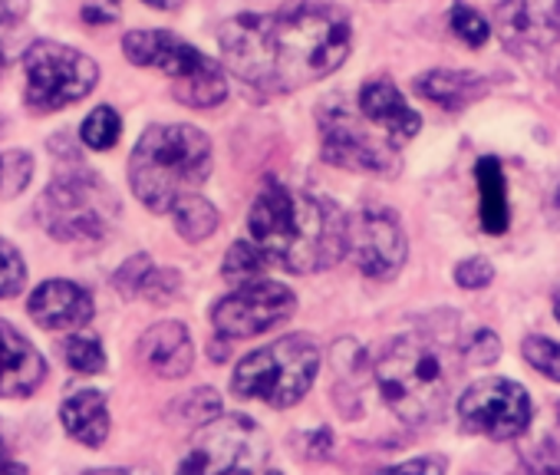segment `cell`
I'll return each instance as SVG.
<instances>
[{"instance_id":"6da1fadb","label":"cell","mask_w":560,"mask_h":475,"mask_svg":"<svg viewBox=\"0 0 560 475\" xmlns=\"http://www.w3.org/2000/svg\"><path fill=\"white\" fill-rule=\"evenodd\" d=\"M218 40L237 80L260 93H291L347 63L353 27L340 8L298 4L277 14L231 18Z\"/></svg>"},{"instance_id":"7a4b0ae2","label":"cell","mask_w":560,"mask_h":475,"mask_svg":"<svg viewBox=\"0 0 560 475\" xmlns=\"http://www.w3.org/2000/svg\"><path fill=\"white\" fill-rule=\"evenodd\" d=\"M250 238L288 271H327L347 255L350 218L337 201L270 178L247 215Z\"/></svg>"},{"instance_id":"3957f363","label":"cell","mask_w":560,"mask_h":475,"mask_svg":"<svg viewBox=\"0 0 560 475\" xmlns=\"http://www.w3.org/2000/svg\"><path fill=\"white\" fill-rule=\"evenodd\" d=\"M455 334V331H452ZM448 331H412L396 337L376 360V386L386 406L409 426L442 416L458 376Z\"/></svg>"},{"instance_id":"277c9868","label":"cell","mask_w":560,"mask_h":475,"mask_svg":"<svg viewBox=\"0 0 560 475\" xmlns=\"http://www.w3.org/2000/svg\"><path fill=\"white\" fill-rule=\"evenodd\" d=\"M211 172V142L195 126H152L132 149L129 185L136 198L152 211H172V205L195 188Z\"/></svg>"},{"instance_id":"5b68a950","label":"cell","mask_w":560,"mask_h":475,"mask_svg":"<svg viewBox=\"0 0 560 475\" xmlns=\"http://www.w3.org/2000/svg\"><path fill=\"white\" fill-rule=\"evenodd\" d=\"M317 373H320L317 340L307 334H294L247 354L231 376V390L241 399H260L273 409H284L307 396Z\"/></svg>"},{"instance_id":"8992f818","label":"cell","mask_w":560,"mask_h":475,"mask_svg":"<svg viewBox=\"0 0 560 475\" xmlns=\"http://www.w3.org/2000/svg\"><path fill=\"white\" fill-rule=\"evenodd\" d=\"M122 50L136 67H155L172 77V93L191 109L221 106L228 96V80L221 67L165 31H132L122 37Z\"/></svg>"},{"instance_id":"52a82bcc","label":"cell","mask_w":560,"mask_h":475,"mask_svg":"<svg viewBox=\"0 0 560 475\" xmlns=\"http://www.w3.org/2000/svg\"><path fill=\"white\" fill-rule=\"evenodd\" d=\"M37 208L44 228L57 242H83V238L93 242L113 228L119 201L100 175L86 169H70L47 185Z\"/></svg>"},{"instance_id":"ba28073f","label":"cell","mask_w":560,"mask_h":475,"mask_svg":"<svg viewBox=\"0 0 560 475\" xmlns=\"http://www.w3.org/2000/svg\"><path fill=\"white\" fill-rule=\"evenodd\" d=\"M267 459V436L247 416L208 419L188 442L178 475H257Z\"/></svg>"},{"instance_id":"9c48e42d","label":"cell","mask_w":560,"mask_h":475,"mask_svg":"<svg viewBox=\"0 0 560 475\" xmlns=\"http://www.w3.org/2000/svg\"><path fill=\"white\" fill-rule=\"evenodd\" d=\"M27 70V106L34 113H57L90 96L100 83V67L57 40H40L24 54Z\"/></svg>"},{"instance_id":"30bf717a","label":"cell","mask_w":560,"mask_h":475,"mask_svg":"<svg viewBox=\"0 0 560 475\" xmlns=\"http://www.w3.org/2000/svg\"><path fill=\"white\" fill-rule=\"evenodd\" d=\"M317 123H320V152L330 165L350 172H376V175H389L399 169L396 139H389L363 113L357 116L343 103H327Z\"/></svg>"},{"instance_id":"8fae6325","label":"cell","mask_w":560,"mask_h":475,"mask_svg":"<svg viewBox=\"0 0 560 475\" xmlns=\"http://www.w3.org/2000/svg\"><path fill=\"white\" fill-rule=\"evenodd\" d=\"M458 419L468 432L488 439H517L530 426V396L514 380L488 376L462 393Z\"/></svg>"},{"instance_id":"7c38bea8","label":"cell","mask_w":560,"mask_h":475,"mask_svg":"<svg viewBox=\"0 0 560 475\" xmlns=\"http://www.w3.org/2000/svg\"><path fill=\"white\" fill-rule=\"evenodd\" d=\"M294 311H298L294 291L264 278L221 298L211 311V324L221 337L244 340V337H257L277 324H284Z\"/></svg>"},{"instance_id":"4fadbf2b","label":"cell","mask_w":560,"mask_h":475,"mask_svg":"<svg viewBox=\"0 0 560 475\" xmlns=\"http://www.w3.org/2000/svg\"><path fill=\"white\" fill-rule=\"evenodd\" d=\"M347 255L366 278L376 281L396 278L409 255L399 218L389 208H376V205L360 208L347 228Z\"/></svg>"},{"instance_id":"5bb4252c","label":"cell","mask_w":560,"mask_h":475,"mask_svg":"<svg viewBox=\"0 0 560 475\" xmlns=\"http://www.w3.org/2000/svg\"><path fill=\"white\" fill-rule=\"evenodd\" d=\"M494 27L514 57H550L560 50V0H504L494 11Z\"/></svg>"},{"instance_id":"9a60e30c","label":"cell","mask_w":560,"mask_h":475,"mask_svg":"<svg viewBox=\"0 0 560 475\" xmlns=\"http://www.w3.org/2000/svg\"><path fill=\"white\" fill-rule=\"evenodd\" d=\"M31 317L44 331H77L93 321V298L73 281H47L31 294Z\"/></svg>"},{"instance_id":"2e32d148","label":"cell","mask_w":560,"mask_h":475,"mask_svg":"<svg viewBox=\"0 0 560 475\" xmlns=\"http://www.w3.org/2000/svg\"><path fill=\"white\" fill-rule=\"evenodd\" d=\"M44 354L11 324H0V396H31L44 383Z\"/></svg>"},{"instance_id":"e0dca14e","label":"cell","mask_w":560,"mask_h":475,"mask_svg":"<svg viewBox=\"0 0 560 475\" xmlns=\"http://www.w3.org/2000/svg\"><path fill=\"white\" fill-rule=\"evenodd\" d=\"M360 113L376 123L389 139L406 142L422 129V116L406 103V96L389 80H370L360 90Z\"/></svg>"},{"instance_id":"ac0fdd59","label":"cell","mask_w":560,"mask_h":475,"mask_svg":"<svg viewBox=\"0 0 560 475\" xmlns=\"http://www.w3.org/2000/svg\"><path fill=\"white\" fill-rule=\"evenodd\" d=\"M139 360L165 380L185 376L191 370V360H195V347H191L188 331L175 321L149 327L139 340Z\"/></svg>"},{"instance_id":"d6986e66","label":"cell","mask_w":560,"mask_h":475,"mask_svg":"<svg viewBox=\"0 0 560 475\" xmlns=\"http://www.w3.org/2000/svg\"><path fill=\"white\" fill-rule=\"evenodd\" d=\"M412 90L442 109H465L481 96H488V80L471 70H432L422 73L412 83Z\"/></svg>"},{"instance_id":"ffe728a7","label":"cell","mask_w":560,"mask_h":475,"mask_svg":"<svg viewBox=\"0 0 560 475\" xmlns=\"http://www.w3.org/2000/svg\"><path fill=\"white\" fill-rule=\"evenodd\" d=\"M60 419L63 429L90 449L103 445L109 436V409L100 390H77L73 396H67L60 406Z\"/></svg>"},{"instance_id":"44dd1931","label":"cell","mask_w":560,"mask_h":475,"mask_svg":"<svg viewBox=\"0 0 560 475\" xmlns=\"http://www.w3.org/2000/svg\"><path fill=\"white\" fill-rule=\"evenodd\" d=\"M475 178H478V195H481V228L488 234H504L511 224V211H508V185H504L501 162L491 155L478 159Z\"/></svg>"},{"instance_id":"7402d4cb","label":"cell","mask_w":560,"mask_h":475,"mask_svg":"<svg viewBox=\"0 0 560 475\" xmlns=\"http://www.w3.org/2000/svg\"><path fill=\"white\" fill-rule=\"evenodd\" d=\"M172 218H175V228L185 242H205V238L218 228V208L208 198H201L198 192L178 198L172 205Z\"/></svg>"},{"instance_id":"603a6c76","label":"cell","mask_w":560,"mask_h":475,"mask_svg":"<svg viewBox=\"0 0 560 475\" xmlns=\"http://www.w3.org/2000/svg\"><path fill=\"white\" fill-rule=\"evenodd\" d=\"M273 262L267 258V252L257 242H234L224 255V281L234 288L254 285L267 278V268Z\"/></svg>"},{"instance_id":"cb8c5ba5","label":"cell","mask_w":560,"mask_h":475,"mask_svg":"<svg viewBox=\"0 0 560 475\" xmlns=\"http://www.w3.org/2000/svg\"><path fill=\"white\" fill-rule=\"evenodd\" d=\"M524 459L537 475H560V406L553 419L544 426V432L527 445Z\"/></svg>"},{"instance_id":"d4e9b609","label":"cell","mask_w":560,"mask_h":475,"mask_svg":"<svg viewBox=\"0 0 560 475\" xmlns=\"http://www.w3.org/2000/svg\"><path fill=\"white\" fill-rule=\"evenodd\" d=\"M119 132H122V119H119V113H116L113 106H96V109L86 116L83 129H80L83 142H86L90 149H96V152L113 149V146L119 142Z\"/></svg>"},{"instance_id":"484cf974","label":"cell","mask_w":560,"mask_h":475,"mask_svg":"<svg viewBox=\"0 0 560 475\" xmlns=\"http://www.w3.org/2000/svg\"><path fill=\"white\" fill-rule=\"evenodd\" d=\"M34 175V159L24 149H8L0 152V198H14L31 185Z\"/></svg>"},{"instance_id":"4316f807","label":"cell","mask_w":560,"mask_h":475,"mask_svg":"<svg viewBox=\"0 0 560 475\" xmlns=\"http://www.w3.org/2000/svg\"><path fill=\"white\" fill-rule=\"evenodd\" d=\"M448 24H452V34H455L465 47H471V50L485 47L488 37H491L488 21H485L475 8H468V4H455L452 14H448Z\"/></svg>"},{"instance_id":"83f0119b","label":"cell","mask_w":560,"mask_h":475,"mask_svg":"<svg viewBox=\"0 0 560 475\" xmlns=\"http://www.w3.org/2000/svg\"><path fill=\"white\" fill-rule=\"evenodd\" d=\"M63 357L70 363V370L77 373H103L106 370V354H103V344L93 340V337H70L67 347H63Z\"/></svg>"},{"instance_id":"f1b7e54d","label":"cell","mask_w":560,"mask_h":475,"mask_svg":"<svg viewBox=\"0 0 560 475\" xmlns=\"http://www.w3.org/2000/svg\"><path fill=\"white\" fill-rule=\"evenodd\" d=\"M24 281H27V268H24V258L21 252L0 238V298H14L24 291Z\"/></svg>"},{"instance_id":"f546056e","label":"cell","mask_w":560,"mask_h":475,"mask_svg":"<svg viewBox=\"0 0 560 475\" xmlns=\"http://www.w3.org/2000/svg\"><path fill=\"white\" fill-rule=\"evenodd\" d=\"M524 360L544 373L547 380H557L560 383V344L547 340V337H527L524 340Z\"/></svg>"},{"instance_id":"4dcf8cb0","label":"cell","mask_w":560,"mask_h":475,"mask_svg":"<svg viewBox=\"0 0 560 475\" xmlns=\"http://www.w3.org/2000/svg\"><path fill=\"white\" fill-rule=\"evenodd\" d=\"M494 281V268L485 258H468L455 268V285L465 291H481Z\"/></svg>"},{"instance_id":"1f68e13d","label":"cell","mask_w":560,"mask_h":475,"mask_svg":"<svg viewBox=\"0 0 560 475\" xmlns=\"http://www.w3.org/2000/svg\"><path fill=\"white\" fill-rule=\"evenodd\" d=\"M149 271H152V262H149L145 255H139V258L126 262V265H122V271L116 275V288H119V294H126V298L142 294V285H145Z\"/></svg>"},{"instance_id":"d6a6232c","label":"cell","mask_w":560,"mask_h":475,"mask_svg":"<svg viewBox=\"0 0 560 475\" xmlns=\"http://www.w3.org/2000/svg\"><path fill=\"white\" fill-rule=\"evenodd\" d=\"M498 357H501V344H498V337L491 331H478L471 337L468 350H465V360L468 363H478V367H491Z\"/></svg>"},{"instance_id":"836d02e7","label":"cell","mask_w":560,"mask_h":475,"mask_svg":"<svg viewBox=\"0 0 560 475\" xmlns=\"http://www.w3.org/2000/svg\"><path fill=\"white\" fill-rule=\"evenodd\" d=\"M175 291H178V275H175V271H159V268H152L149 278H145V285H142V294H145L149 301H155V304L172 301Z\"/></svg>"},{"instance_id":"e575fe53","label":"cell","mask_w":560,"mask_h":475,"mask_svg":"<svg viewBox=\"0 0 560 475\" xmlns=\"http://www.w3.org/2000/svg\"><path fill=\"white\" fill-rule=\"evenodd\" d=\"M380 475H445V459L439 455H422V459H409L402 465H393Z\"/></svg>"},{"instance_id":"d590c367","label":"cell","mask_w":560,"mask_h":475,"mask_svg":"<svg viewBox=\"0 0 560 475\" xmlns=\"http://www.w3.org/2000/svg\"><path fill=\"white\" fill-rule=\"evenodd\" d=\"M83 21L86 24H109V21H116L113 0H90V4L83 8Z\"/></svg>"},{"instance_id":"8d00e7d4","label":"cell","mask_w":560,"mask_h":475,"mask_svg":"<svg viewBox=\"0 0 560 475\" xmlns=\"http://www.w3.org/2000/svg\"><path fill=\"white\" fill-rule=\"evenodd\" d=\"M31 8V0H0V21L4 24H18Z\"/></svg>"},{"instance_id":"74e56055","label":"cell","mask_w":560,"mask_h":475,"mask_svg":"<svg viewBox=\"0 0 560 475\" xmlns=\"http://www.w3.org/2000/svg\"><path fill=\"white\" fill-rule=\"evenodd\" d=\"M0 475H27V468L8 452V445H4V439H0Z\"/></svg>"},{"instance_id":"f35d334b","label":"cell","mask_w":560,"mask_h":475,"mask_svg":"<svg viewBox=\"0 0 560 475\" xmlns=\"http://www.w3.org/2000/svg\"><path fill=\"white\" fill-rule=\"evenodd\" d=\"M145 4L155 11H175V8H182V0H145Z\"/></svg>"},{"instance_id":"ab89813d","label":"cell","mask_w":560,"mask_h":475,"mask_svg":"<svg viewBox=\"0 0 560 475\" xmlns=\"http://www.w3.org/2000/svg\"><path fill=\"white\" fill-rule=\"evenodd\" d=\"M4 27H14V24H4V21H0V67L8 63V44H4Z\"/></svg>"},{"instance_id":"60d3db41","label":"cell","mask_w":560,"mask_h":475,"mask_svg":"<svg viewBox=\"0 0 560 475\" xmlns=\"http://www.w3.org/2000/svg\"><path fill=\"white\" fill-rule=\"evenodd\" d=\"M83 475H129L122 468H96V472H83Z\"/></svg>"},{"instance_id":"b9f144b4","label":"cell","mask_w":560,"mask_h":475,"mask_svg":"<svg viewBox=\"0 0 560 475\" xmlns=\"http://www.w3.org/2000/svg\"><path fill=\"white\" fill-rule=\"evenodd\" d=\"M553 314H557V321H560V288H557V294H553Z\"/></svg>"},{"instance_id":"7bdbcfd3","label":"cell","mask_w":560,"mask_h":475,"mask_svg":"<svg viewBox=\"0 0 560 475\" xmlns=\"http://www.w3.org/2000/svg\"><path fill=\"white\" fill-rule=\"evenodd\" d=\"M267 475H280V472H267Z\"/></svg>"}]
</instances>
